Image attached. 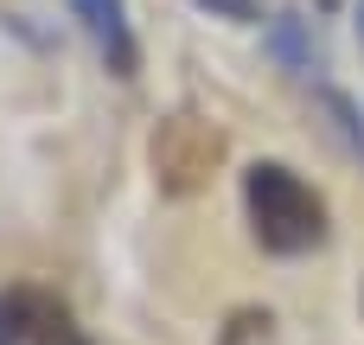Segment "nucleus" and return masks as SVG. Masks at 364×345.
Listing matches in <instances>:
<instances>
[{
  "label": "nucleus",
  "mask_w": 364,
  "mask_h": 345,
  "mask_svg": "<svg viewBox=\"0 0 364 345\" xmlns=\"http://www.w3.org/2000/svg\"><path fill=\"white\" fill-rule=\"evenodd\" d=\"M314 6H320V13H333V6H339V0H314Z\"/></svg>",
  "instance_id": "6e6552de"
},
{
  "label": "nucleus",
  "mask_w": 364,
  "mask_h": 345,
  "mask_svg": "<svg viewBox=\"0 0 364 345\" xmlns=\"http://www.w3.org/2000/svg\"><path fill=\"white\" fill-rule=\"evenodd\" d=\"M320 109L333 115V128H339L346 154H352V160H364V115H358V102H352L346 90H320Z\"/></svg>",
  "instance_id": "39448f33"
},
{
  "label": "nucleus",
  "mask_w": 364,
  "mask_h": 345,
  "mask_svg": "<svg viewBox=\"0 0 364 345\" xmlns=\"http://www.w3.org/2000/svg\"><path fill=\"white\" fill-rule=\"evenodd\" d=\"M218 166H224V134H218L205 115L179 109V115H166V122L154 128V179H160V192L186 198V192L211 186Z\"/></svg>",
  "instance_id": "f03ea898"
},
{
  "label": "nucleus",
  "mask_w": 364,
  "mask_h": 345,
  "mask_svg": "<svg viewBox=\"0 0 364 345\" xmlns=\"http://www.w3.org/2000/svg\"><path fill=\"white\" fill-rule=\"evenodd\" d=\"M358 45H364V6H358Z\"/></svg>",
  "instance_id": "1a4fd4ad"
},
{
  "label": "nucleus",
  "mask_w": 364,
  "mask_h": 345,
  "mask_svg": "<svg viewBox=\"0 0 364 345\" xmlns=\"http://www.w3.org/2000/svg\"><path fill=\"white\" fill-rule=\"evenodd\" d=\"M77 26L90 32L96 58L115 70V77H134L141 70V45H134V26H128V0H70Z\"/></svg>",
  "instance_id": "20e7f679"
},
{
  "label": "nucleus",
  "mask_w": 364,
  "mask_h": 345,
  "mask_svg": "<svg viewBox=\"0 0 364 345\" xmlns=\"http://www.w3.org/2000/svg\"><path fill=\"white\" fill-rule=\"evenodd\" d=\"M198 6H211L224 19H256V0H198Z\"/></svg>",
  "instance_id": "0eeeda50"
},
{
  "label": "nucleus",
  "mask_w": 364,
  "mask_h": 345,
  "mask_svg": "<svg viewBox=\"0 0 364 345\" xmlns=\"http://www.w3.org/2000/svg\"><path fill=\"white\" fill-rule=\"evenodd\" d=\"M269 51L288 64V70H307L314 64V45H307V26L294 19V13H282L275 26H269Z\"/></svg>",
  "instance_id": "423d86ee"
},
{
  "label": "nucleus",
  "mask_w": 364,
  "mask_h": 345,
  "mask_svg": "<svg viewBox=\"0 0 364 345\" xmlns=\"http://www.w3.org/2000/svg\"><path fill=\"white\" fill-rule=\"evenodd\" d=\"M0 345H96L64 294L38 288V282H13L0 288Z\"/></svg>",
  "instance_id": "7ed1b4c3"
},
{
  "label": "nucleus",
  "mask_w": 364,
  "mask_h": 345,
  "mask_svg": "<svg viewBox=\"0 0 364 345\" xmlns=\"http://www.w3.org/2000/svg\"><path fill=\"white\" fill-rule=\"evenodd\" d=\"M243 211L269 256H307L326 243V198L282 160H256L243 173Z\"/></svg>",
  "instance_id": "f257e3e1"
}]
</instances>
